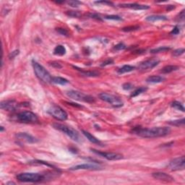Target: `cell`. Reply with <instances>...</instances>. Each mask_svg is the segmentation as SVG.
Masks as SVG:
<instances>
[{
  "label": "cell",
  "mask_w": 185,
  "mask_h": 185,
  "mask_svg": "<svg viewBox=\"0 0 185 185\" xmlns=\"http://www.w3.org/2000/svg\"><path fill=\"white\" fill-rule=\"evenodd\" d=\"M134 134L143 138H156L166 136L171 132L168 127H158L153 128L136 127L132 130Z\"/></svg>",
  "instance_id": "obj_1"
},
{
  "label": "cell",
  "mask_w": 185,
  "mask_h": 185,
  "mask_svg": "<svg viewBox=\"0 0 185 185\" xmlns=\"http://www.w3.org/2000/svg\"><path fill=\"white\" fill-rule=\"evenodd\" d=\"M33 67L34 72L35 75L37 76L39 80L44 82L46 83H51L52 77L51 76L50 73L46 70L41 65H40L38 62L33 61Z\"/></svg>",
  "instance_id": "obj_2"
},
{
  "label": "cell",
  "mask_w": 185,
  "mask_h": 185,
  "mask_svg": "<svg viewBox=\"0 0 185 185\" xmlns=\"http://www.w3.org/2000/svg\"><path fill=\"white\" fill-rule=\"evenodd\" d=\"M53 127L55 129H58V130L61 131L62 132L65 133V135H67L70 139L75 142H80L81 141V138L80 136V134L78 133L77 130L73 129L72 127L67 126V125L61 124H54Z\"/></svg>",
  "instance_id": "obj_3"
},
{
  "label": "cell",
  "mask_w": 185,
  "mask_h": 185,
  "mask_svg": "<svg viewBox=\"0 0 185 185\" xmlns=\"http://www.w3.org/2000/svg\"><path fill=\"white\" fill-rule=\"evenodd\" d=\"M45 179V176L38 173H22L17 176V179L21 182H39Z\"/></svg>",
  "instance_id": "obj_4"
},
{
  "label": "cell",
  "mask_w": 185,
  "mask_h": 185,
  "mask_svg": "<svg viewBox=\"0 0 185 185\" xmlns=\"http://www.w3.org/2000/svg\"><path fill=\"white\" fill-rule=\"evenodd\" d=\"M98 96L102 101L108 103V104H110L111 106L116 107V108L122 106L124 104L123 101H122L120 98L114 95H112V94L107 93V92H101V93L99 94Z\"/></svg>",
  "instance_id": "obj_5"
},
{
  "label": "cell",
  "mask_w": 185,
  "mask_h": 185,
  "mask_svg": "<svg viewBox=\"0 0 185 185\" xmlns=\"http://www.w3.org/2000/svg\"><path fill=\"white\" fill-rule=\"evenodd\" d=\"M66 95L69 98H72L73 100H76V101H84L86 103H92L95 101L93 97L90 96V95H86V94L83 93V92L76 91V90H70V91H67L65 92Z\"/></svg>",
  "instance_id": "obj_6"
},
{
  "label": "cell",
  "mask_w": 185,
  "mask_h": 185,
  "mask_svg": "<svg viewBox=\"0 0 185 185\" xmlns=\"http://www.w3.org/2000/svg\"><path fill=\"white\" fill-rule=\"evenodd\" d=\"M48 113L56 120L65 121L67 119V114L66 111H64L59 106L54 105L51 106L48 110Z\"/></svg>",
  "instance_id": "obj_7"
},
{
  "label": "cell",
  "mask_w": 185,
  "mask_h": 185,
  "mask_svg": "<svg viewBox=\"0 0 185 185\" xmlns=\"http://www.w3.org/2000/svg\"><path fill=\"white\" fill-rule=\"evenodd\" d=\"M16 117L19 122H23V123H34V122H38V119L36 114L28 111H21L18 113Z\"/></svg>",
  "instance_id": "obj_8"
},
{
  "label": "cell",
  "mask_w": 185,
  "mask_h": 185,
  "mask_svg": "<svg viewBox=\"0 0 185 185\" xmlns=\"http://www.w3.org/2000/svg\"><path fill=\"white\" fill-rule=\"evenodd\" d=\"M168 169L171 171H179L183 170L185 167V158L184 156H181L179 158L174 159L171 161L167 166Z\"/></svg>",
  "instance_id": "obj_9"
},
{
  "label": "cell",
  "mask_w": 185,
  "mask_h": 185,
  "mask_svg": "<svg viewBox=\"0 0 185 185\" xmlns=\"http://www.w3.org/2000/svg\"><path fill=\"white\" fill-rule=\"evenodd\" d=\"M91 151L93 152L95 154L98 155V156L104 158L109 161H117L123 159V156L122 154L116 153H107V152H101L98 150H95V149H91Z\"/></svg>",
  "instance_id": "obj_10"
},
{
  "label": "cell",
  "mask_w": 185,
  "mask_h": 185,
  "mask_svg": "<svg viewBox=\"0 0 185 185\" xmlns=\"http://www.w3.org/2000/svg\"><path fill=\"white\" fill-rule=\"evenodd\" d=\"M159 62H160V61L157 59H155V58L147 59V60L140 64V65L138 66V69L140 70L153 69V68H154L155 67L159 65Z\"/></svg>",
  "instance_id": "obj_11"
},
{
  "label": "cell",
  "mask_w": 185,
  "mask_h": 185,
  "mask_svg": "<svg viewBox=\"0 0 185 185\" xmlns=\"http://www.w3.org/2000/svg\"><path fill=\"white\" fill-rule=\"evenodd\" d=\"M19 104L14 100L3 101L0 104V107L1 109L6 110V111H14L17 108Z\"/></svg>",
  "instance_id": "obj_12"
},
{
  "label": "cell",
  "mask_w": 185,
  "mask_h": 185,
  "mask_svg": "<svg viewBox=\"0 0 185 185\" xmlns=\"http://www.w3.org/2000/svg\"><path fill=\"white\" fill-rule=\"evenodd\" d=\"M16 138L18 139L19 140H21L23 142H25L28 143H35L38 142V140L34 138L32 135L26 133V132H20V133L16 134Z\"/></svg>",
  "instance_id": "obj_13"
},
{
  "label": "cell",
  "mask_w": 185,
  "mask_h": 185,
  "mask_svg": "<svg viewBox=\"0 0 185 185\" xmlns=\"http://www.w3.org/2000/svg\"><path fill=\"white\" fill-rule=\"evenodd\" d=\"M152 177L154 179L157 180H160V181L166 182H174V179L169 174H166L164 172H155L152 174Z\"/></svg>",
  "instance_id": "obj_14"
},
{
  "label": "cell",
  "mask_w": 185,
  "mask_h": 185,
  "mask_svg": "<svg viewBox=\"0 0 185 185\" xmlns=\"http://www.w3.org/2000/svg\"><path fill=\"white\" fill-rule=\"evenodd\" d=\"M101 166L98 164H92V163H84L80 164V165H77L75 166L71 167L70 170H99L101 169Z\"/></svg>",
  "instance_id": "obj_15"
},
{
  "label": "cell",
  "mask_w": 185,
  "mask_h": 185,
  "mask_svg": "<svg viewBox=\"0 0 185 185\" xmlns=\"http://www.w3.org/2000/svg\"><path fill=\"white\" fill-rule=\"evenodd\" d=\"M119 7H122V8H129L133 9L135 10H147L150 8V7L147 5H144V4H137V3H128V4H119Z\"/></svg>",
  "instance_id": "obj_16"
},
{
  "label": "cell",
  "mask_w": 185,
  "mask_h": 185,
  "mask_svg": "<svg viewBox=\"0 0 185 185\" xmlns=\"http://www.w3.org/2000/svg\"><path fill=\"white\" fill-rule=\"evenodd\" d=\"M82 132H83V135L86 136V138H87L88 140L90 142H91L92 143H93V144L98 145H103L102 143H101L98 139H97L95 137H94L93 135H92L90 132H87V131L86 130H82Z\"/></svg>",
  "instance_id": "obj_17"
},
{
  "label": "cell",
  "mask_w": 185,
  "mask_h": 185,
  "mask_svg": "<svg viewBox=\"0 0 185 185\" xmlns=\"http://www.w3.org/2000/svg\"><path fill=\"white\" fill-rule=\"evenodd\" d=\"M164 80V78L161 76L159 75H153L150 77H147L146 81L149 83H161Z\"/></svg>",
  "instance_id": "obj_18"
},
{
  "label": "cell",
  "mask_w": 185,
  "mask_h": 185,
  "mask_svg": "<svg viewBox=\"0 0 185 185\" xmlns=\"http://www.w3.org/2000/svg\"><path fill=\"white\" fill-rule=\"evenodd\" d=\"M54 54L58 56H63L66 54V49L64 46L58 45L54 49Z\"/></svg>",
  "instance_id": "obj_19"
},
{
  "label": "cell",
  "mask_w": 185,
  "mask_h": 185,
  "mask_svg": "<svg viewBox=\"0 0 185 185\" xmlns=\"http://www.w3.org/2000/svg\"><path fill=\"white\" fill-rule=\"evenodd\" d=\"M145 20L149 22H156L159 20H166L167 17L163 15H150L146 17Z\"/></svg>",
  "instance_id": "obj_20"
},
{
  "label": "cell",
  "mask_w": 185,
  "mask_h": 185,
  "mask_svg": "<svg viewBox=\"0 0 185 185\" xmlns=\"http://www.w3.org/2000/svg\"><path fill=\"white\" fill-rule=\"evenodd\" d=\"M51 83H55V84H58V85H66L69 83L67 79L63 78V77H52V80Z\"/></svg>",
  "instance_id": "obj_21"
},
{
  "label": "cell",
  "mask_w": 185,
  "mask_h": 185,
  "mask_svg": "<svg viewBox=\"0 0 185 185\" xmlns=\"http://www.w3.org/2000/svg\"><path fill=\"white\" fill-rule=\"evenodd\" d=\"M179 69L178 66H176V65H167V66L164 67L161 70V72L163 74H168V73H171L172 72L176 71Z\"/></svg>",
  "instance_id": "obj_22"
},
{
  "label": "cell",
  "mask_w": 185,
  "mask_h": 185,
  "mask_svg": "<svg viewBox=\"0 0 185 185\" xmlns=\"http://www.w3.org/2000/svg\"><path fill=\"white\" fill-rule=\"evenodd\" d=\"M135 69V67L131 66V65H124L122 67H121L120 69H119V70H118V73L119 74H124V73L129 72L133 71Z\"/></svg>",
  "instance_id": "obj_23"
},
{
  "label": "cell",
  "mask_w": 185,
  "mask_h": 185,
  "mask_svg": "<svg viewBox=\"0 0 185 185\" xmlns=\"http://www.w3.org/2000/svg\"><path fill=\"white\" fill-rule=\"evenodd\" d=\"M169 47H167V46H160V47L156 48V49H153L152 50H150V53L152 54H156V53H161V52H165L167 51L170 50Z\"/></svg>",
  "instance_id": "obj_24"
},
{
  "label": "cell",
  "mask_w": 185,
  "mask_h": 185,
  "mask_svg": "<svg viewBox=\"0 0 185 185\" xmlns=\"http://www.w3.org/2000/svg\"><path fill=\"white\" fill-rule=\"evenodd\" d=\"M171 107H173V108L179 110V111H182V112H184V106H183L182 104L180 102H179V101H173V102L171 103Z\"/></svg>",
  "instance_id": "obj_25"
},
{
  "label": "cell",
  "mask_w": 185,
  "mask_h": 185,
  "mask_svg": "<svg viewBox=\"0 0 185 185\" xmlns=\"http://www.w3.org/2000/svg\"><path fill=\"white\" fill-rule=\"evenodd\" d=\"M184 119H179V120H174V121H170L168 122V124L172 126H176V127H184Z\"/></svg>",
  "instance_id": "obj_26"
},
{
  "label": "cell",
  "mask_w": 185,
  "mask_h": 185,
  "mask_svg": "<svg viewBox=\"0 0 185 185\" xmlns=\"http://www.w3.org/2000/svg\"><path fill=\"white\" fill-rule=\"evenodd\" d=\"M147 90V88L140 87V88H139L136 89V90H135V91L132 92V93L131 94L130 96L132 97H132H136V96H138V95H140L141 93H143V92H145Z\"/></svg>",
  "instance_id": "obj_27"
},
{
  "label": "cell",
  "mask_w": 185,
  "mask_h": 185,
  "mask_svg": "<svg viewBox=\"0 0 185 185\" xmlns=\"http://www.w3.org/2000/svg\"><path fill=\"white\" fill-rule=\"evenodd\" d=\"M81 73L84 75L88 76V77H97V76L99 75L100 73L98 72H90V71H84V70H80Z\"/></svg>",
  "instance_id": "obj_28"
},
{
  "label": "cell",
  "mask_w": 185,
  "mask_h": 185,
  "mask_svg": "<svg viewBox=\"0 0 185 185\" xmlns=\"http://www.w3.org/2000/svg\"><path fill=\"white\" fill-rule=\"evenodd\" d=\"M67 15L70 17H79L81 16V13L79 11H68L67 13Z\"/></svg>",
  "instance_id": "obj_29"
},
{
  "label": "cell",
  "mask_w": 185,
  "mask_h": 185,
  "mask_svg": "<svg viewBox=\"0 0 185 185\" xmlns=\"http://www.w3.org/2000/svg\"><path fill=\"white\" fill-rule=\"evenodd\" d=\"M184 53V48H180V49H176L173 52V56H179L182 55Z\"/></svg>",
  "instance_id": "obj_30"
},
{
  "label": "cell",
  "mask_w": 185,
  "mask_h": 185,
  "mask_svg": "<svg viewBox=\"0 0 185 185\" xmlns=\"http://www.w3.org/2000/svg\"><path fill=\"white\" fill-rule=\"evenodd\" d=\"M56 31H57L59 34H61V35H65V36H68V35H69V32H68L66 29H65V28H56Z\"/></svg>",
  "instance_id": "obj_31"
},
{
  "label": "cell",
  "mask_w": 185,
  "mask_h": 185,
  "mask_svg": "<svg viewBox=\"0 0 185 185\" xmlns=\"http://www.w3.org/2000/svg\"><path fill=\"white\" fill-rule=\"evenodd\" d=\"M67 3L70 6H71V7H77L79 5L82 4L81 1H67Z\"/></svg>",
  "instance_id": "obj_32"
},
{
  "label": "cell",
  "mask_w": 185,
  "mask_h": 185,
  "mask_svg": "<svg viewBox=\"0 0 185 185\" xmlns=\"http://www.w3.org/2000/svg\"><path fill=\"white\" fill-rule=\"evenodd\" d=\"M106 19L107 20H122V18L121 17L118 15H108V16H106L105 17Z\"/></svg>",
  "instance_id": "obj_33"
},
{
  "label": "cell",
  "mask_w": 185,
  "mask_h": 185,
  "mask_svg": "<svg viewBox=\"0 0 185 185\" xmlns=\"http://www.w3.org/2000/svg\"><path fill=\"white\" fill-rule=\"evenodd\" d=\"M184 10H183L178 15V16L177 17V21H184V17H185V15H184Z\"/></svg>",
  "instance_id": "obj_34"
},
{
  "label": "cell",
  "mask_w": 185,
  "mask_h": 185,
  "mask_svg": "<svg viewBox=\"0 0 185 185\" xmlns=\"http://www.w3.org/2000/svg\"><path fill=\"white\" fill-rule=\"evenodd\" d=\"M140 28L139 26H130V27H127V28H124L122 29V31H125V32H129V31H133L135 30H138Z\"/></svg>",
  "instance_id": "obj_35"
},
{
  "label": "cell",
  "mask_w": 185,
  "mask_h": 185,
  "mask_svg": "<svg viewBox=\"0 0 185 185\" xmlns=\"http://www.w3.org/2000/svg\"><path fill=\"white\" fill-rule=\"evenodd\" d=\"M125 48H126V46H125L124 44H122V43H119V44H118L117 45L114 46V49L116 51H120V50H123V49H124Z\"/></svg>",
  "instance_id": "obj_36"
},
{
  "label": "cell",
  "mask_w": 185,
  "mask_h": 185,
  "mask_svg": "<svg viewBox=\"0 0 185 185\" xmlns=\"http://www.w3.org/2000/svg\"><path fill=\"white\" fill-rule=\"evenodd\" d=\"M95 4H104V5H110V6H113L114 4L111 1H95Z\"/></svg>",
  "instance_id": "obj_37"
},
{
  "label": "cell",
  "mask_w": 185,
  "mask_h": 185,
  "mask_svg": "<svg viewBox=\"0 0 185 185\" xmlns=\"http://www.w3.org/2000/svg\"><path fill=\"white\" fill-rule=\"evenodd\" d=\"M122 88H123L124 90H131V89H132V88H133V86H132V85L131 84V83H124V84L123 85Z\"/></svg>",
  "instance_id": "obj_38"
},
{
  "label": "cell",
  "mask_w": 185,
  "mask_h": 185,
  "mask_svg": "<svg viewBox=\"0 0 185 185\" xmlns=\"http://www.w3.org/2000/svg\"><path fill=\"white\" fill-rule=\"evenodd\" d=\"M179 33H180L179 28L178 26H175L174 28H173L172 31H171L170 33H171V35H177V34H179Z\"/></svg>",
  "instance_id": "obj_39"
},
{
  "label": "cell",
  "mask_w": 185,
  "mask_h": 185,
  "mask_svg": "<svg viewBox=\"0 0 185 185\" xmlns=\"http://www.w3.org/2000/svg\"><path fill=\"white\" fill-rule=\"evenodd\" d=\"M88 16L90 17H91V18L96 19V20H101V17H100V15H98L96 14V13H89Z\"/></svg>",
  "instance_id": "obj_40"
},
{
  "label": "cell",
  "mask_w": 185,
  "mask_h": 185,
  "mask_svg": "<svg viewBox=\"0 0 185 185\" xmlns=\"http://www.w3.org/2000/svg\"><path fill=\"white\" fill-rule=\"evenodd\" d=\"M18 54H19V51L18 50H15V51H14L11 52V53H10V54H9V58H10V59H14V58L15 57V56H17V55H18Z\"/></svg>",
  "instance_id": "obj_41"
},
{
  "label": "cell",
  "mask_w": 185,
  "mask_h": 185,
  "mask_svg": "<svg viewBox=\"0 0 185 185\" xmlns=\"http://www.w3.org/2000/svg\"><path fill=\"white\" fill-rule=\"evenodd\" d=\"M51 65L52 67H54L57 68V69H60V68L62 67V66L60 65V64L59 63V62H51Z\"/></svg>",
  "instance_id": "obj_42"
},
{
  "label": "cell",
  "mask_w": 185,
  "mask_h": 185,
  "mask_svg": "<svg viewBox=\"0 0 185 185\" xmlns=\"http://www.w3.org/2000/svg\"><path fill=\"white\" fill-rule=\"evenodd\" d=\"M113 62H113L112 59H107V60H106L104 62H103V64L101 65V66H102V67L103 66H106V65H111V64H112Z\"/></svg>",
  "instance_id": "obj_43"
},
{
  "label": "cell",
  "mask_w": 185,
  "mask_h": 185,
  "mask_svg": "<svg viewBox=\"0 0 185 185\" xmlns=\"http://www.w3.org/2000/svg\"><path fill=\"white\" fill-rule=\"evenodd\" d=\"M7 184H15V183L14 182H10L7 183Z\"/></svg>",
  "instance_id": "obj_44"
}]
</instances>
